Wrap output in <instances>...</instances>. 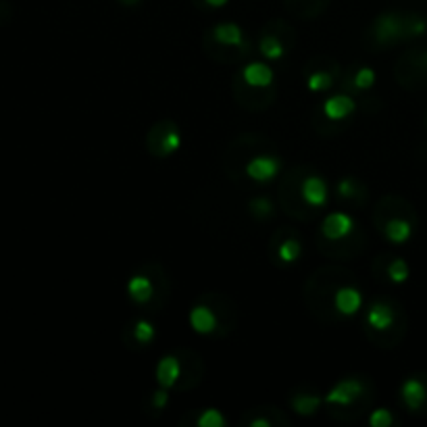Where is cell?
Instances as JSON below:
<instances>
[{
    "instance_id": "1",
    "label": "cell",
    "mask_w": 427,
    "mask_h": 427,
    "mask_svg": "<svg viewBox=\"0 0 427 427\" xmlns=\"http://www.w3.org/2000/svg\"><path fill=\"white\" fill-rule=\"evenodd\" d=\"M280 169H282L280 159L269 157V155H261V157H254V159L248 161V165H246V176H248L252 182L265 183L271 182V180L280 173Z\"/></svg>"
},
{
    "instance_id": "2",
    "label": "cell",
    "mask_w": 427,
    "mask_h": 427,
    "mask_svg": "<svg viewBox=\"0 0 427 427\" xmlns=\"http://www.w3.org/2000/svg\"><path fill=\"white\" fill-rule=\"evenodd\" d=\"M353 230H355V221L346 213H331V215L325 217V221L321 225V232H323V236L327 240H342Z\"/></svg>"
},
{
    "instance_id": "3",
    "label": "cell",
    "mask_w": 427,
    "mask_h": 427,
    "mask_svg": "<svg viewBox=\"0 0 427 427\" xmlns=\"http://www.w3.org/2000/svg\"><path fill=\"white\" fill-rule=\"evenodd\" d=\"M363 396V386L357 379H344L340 383H336L329 394L325 396V400L329 405H353L357 398Z\"/></svg>"
},
{
    "instance_id": "4",
    "label": "cell",
    "mask_w": 427,
    "mask_h": 427,
    "mask_svg": "<svg viewBox=\"0 0 427 427\" xmlns=\"http://www.w3.org/2000/svg\"><path fill=\"white\" fill-rule=\"evenodd\" d=\"M334 306L340 315H357L363 306V294L357 288L344 286L334 294Z\"/></svg>"
},
{
    "instance_id": "5",
    "label": "cell",
    "mask_w": 427,
    "mask_h": 427,
    "mask_svg": "<svg viewBox=\"0 0 427 427\" xmlns=\"http://www.w3.org/2000/svg\"><path fill=\"white\" fill-rule=\"evenodd\" d=\"M355 109H357L355 100H353L350 96H346V94L331 96V98H327L325 105H323V113H325V117L331 119V121H340V119L353 115Z\"/></svg>"
},
{
    "instance_id": "6",
    "label": "cell",
    "mask_w": 427,
    "mask_h": 427,
    "mask_svg": "<svg viewBox=\"0 0 427 427\" xmlns=\"http://www.w3.org/2000/svg\"><path fill=\"white\" fill-rule=\"evenodd\" d=\"M400 396H402V402L411 409V411H417L423 407V402L427 400V388L421 379H407L400 388Z\"/></svg>"
},
{
    "instance_id": "7",
    "label": "cell",
    "mask_w": 427,
    "mask_h": 427,
    "mask_svg": "<svg viewBox=\"0 0 427 427\" xmlns=\"http://www.w3.org/2000/svg\"><path fill=\"white\" fill-rule=\"evenodd\" d=\"M301 196L310 206H323L327 202V183L321 178H306L301 185Z\"/></svg>"
},
{
    "instance_id": "8",
    "label": "cell",
    "mask_w": 427,
    "mask_h": 427,
    "mask_svg": "<svg viewBox=\"0 0 427 427\" xmlns=\"http://www.w3.org/2000/svg\"><path fill=\"white\" fill-rule=\"evenodd\" d=\"M242 77L252 88H267L273 84V69L265 63H250L244 67Z\"/></svg>"
},
{
    "instance_id": "9",
    "label": "cell",
    "mask_w": 427,
    "mask_h": 427,
    "mask_svg": "<svg viewBox=\"0 0 427 427\" xmlns=\"http://www.w3.org/2000/svg\"><path fill=\"white\" fill-rule=\"evenodd\" d=\"M367 323L377 329V331H386L394 325V308L386 303H375L369 306L367 310Z\"/></svg>"
},
{
    "instance_id": "10",
    "label": "cell",
    "mask_w": 427,
    "mask_h": 427,
    "mask_svg": "<svg viewBox=\"0 0 427 427\" xmlns=\"http://www.w3.org/2000/svg\"><path fill=\"white\" fill-rule=\"evenodd\" d=\"M190 325L196 334H211L217 327V317L209 306H194L190 310Z\"/></svg>"
},
{
    "instance_id": "11",
    "label": "cell",
    "mask_w": 427,
    "mask_h": 427,
    "mask_svg": "<svg viewBox=\"0 0 427 427\" xmlns=\"http://www.w3.org/2000/svg\"><path fill=\"white\" fill-rule=\"evenodd\" d=\"M182 373V365L176 357H163L157 365V381L161 383V388H171L178 383Z\"/></svg>"
},
{
    "instance_id": "12",
    "label": "cell",
    "mask_w": 427,
    "mask_h": 427,
    "mask_svg": "<svg viewBox=\"0 0 427 427\" xmlns=\"http://www.w3.org/2000/svg\"><path fill=\"white\" fill-rule=\"evenodd\" d=\"M375 34H377L379 42H392V40H396V38H400L405 34V23L394 15H383L377 21Z\"/></svg>"
},
{
    "instance_id": "13",
    "label": "cell",
    "mask_w": 427,
    "mask_h": 427,
    "mask_svg": "<svg viewBox=\"0 0 427 427\" xmlns=\"http://www.w3.org/2000/svg\"><path fill=\"white\" fill-rule=\"evenodd\" d=\"M152 292H155L152 282H150L148 277H144V275H136V277H131L129 284H127V294H129V298H131L133 303H138V305L148 303V301L152 298Z\"/></svg>"
},
{
    "instance_id": "14",
    "label": "cell",
    "mask_w": 427,
    "mask_h": 427,
    "mask_svg": "<svg viewBox=\"0 0 427 427\" xmlns=\"http://www.w3.org/2000/svg\"><path fill=\"white\" fill-rule=\"evenodd\" d=\"M383 234H386V238H388L392 244H405V242L411 238L413 228H411V223L405 221V219H390V221L386 223V228H383Z\"/></svg>"
},
{
    "instance_id": "15",
    "label": "cell",
    "mask_w": 427,
    "mask_h": 427,
    "mask_svg": "<svg viewBox=\"0 0 427 427\" xmlns=\"http://www.w3.org/2000/svg\"><path fill=\"white\" fill-rule=\"evenodd\" d=\"M242 38V29L236 23H219L215 27V40L225 46H240Z\"/></svg>"
},
{
    "instance_id": "16",
    "label": "cell",
    "mask_w": 427,
    "mask_h": 427,
    "mask_svg": "<svg viewBox=\"0 0 427 427\" xmlns=\"http://www.w3.org/2000/svg\"><path fill=\"white\" fill-rule=\"evenodd\" d=\"M261 53L269 59V61H277L284 57V44L275 38V36H265L261 40Z\"/></svg>"
},
{
    "instance_id": "17",
    "label": "cell",
    "mask_w": 427,
    "mask_h": 427,
    "mask_svg": "<svg viewBox=\"0 0 427 427\" xmlns=\"http://www.w3.org/2000/svg\"><path fill=\"white\" fill-rule=\"evenodd\" d=\"M409 275H411V269H409L407 261L396 258V261L390 263V267H388V277H390L394 284H405V282L409 280Z\"/></svg>"
},
{
    "instance_id": "18",
    "label": "cell",
    "mask_w": 427,
    "mask_h": 427,
    "mask_svg": "<svg viewBox=\"0 0 427 427\" xmlns=\"http://www.w3.org/2000/svg\"><path fill=\"white\" fill-rule=\"evenodd\" d=\"M133 336L140 344H150L155 340V325L150 321L142 319L133 325Z\"/></svg>"
},
{
    "instance_id": "19",
    "label": "cell",
    "mask_w": 427,
    "mask_h": 427,
    "mask_svg": "<svg viewBox=\"0 0 427 427\" xmlns=\"http://www.w3.org/2000/svg\"><path fill=\"white\" fill-rule=\"evenodd\" d=\"M196 423L200 427H223L225 426V417L217 409H206V411L200 413Z\"/></svg>"
},
{
    "instance_id": "20",
    "label": "cell",
    "mask_w": 427,
    "mask_h": 427,
    "mask_svg": "<svg viewBox=\"0 0 427 427\" xmlns=\"http://www.w3.org/2000/svg\"><path fill=\"white\" fill-rule=\"evenodd\" d=\"M301 252H303V248H301V244L296 240H288V242H284V244L280 246V258L284 263H288V265L296 263L298 256H301Z\"/></svg>"
},
{
    "instance_id": "21",
    "label": "cell",
    "mask_w": 427,
    "mask_h": 427,
    "mask_svg": "<svg viewBox=\"0 0 427 427\" xmlns=\"http://www.w3.org/2000/svg\"><path fill=\"white\" fill-rule=\"evenodd\" d=\"M292 405H294L296 413L313 415L317 411V407H319V398H315V396H298V398L292 400Z\"/></svg>"
},
{
    "instance_id": "22",
    "label": "cell",
    "mask_w": 427,
    "mask_h": 427,
    "mask_svg": "<svg viewBox=\"0 0 427 427\" xmlns=\"http://www.w3.org/2000/svg\"><path fill=\"white\" fill-rule=\"evenodd\" d=\"M329 86H331V75L329 73L319 71V73H313L308 77V90L310 92H325Z\"/></svg>"
},
{
    "instance_id": "23",
    "label": "cell",
    "mask_w": 427,
    "mask_h": 427,
    "mask_svg": "<svg viewBox=\"0 0 427 427\" xmlns=\"http://www.w3.org/2000/svg\"><path fill=\"white\" fill-rule=\"evenodd\" d=\"M392 413L388 409H375L369 417V423L371 427H390L392 426Z\"/></svg>"
},
{
    "instance_id": "24",
    "label": "cell",
    "mask_w": 427,
    "mask_h": 427,
    "mask_svg": "<svg viewBox=\"0 0 427 427\" xmlns=\"http://www.w3.org/2000/svg\"><path fill=\"white\" fill-rule=\"evenodd\" d=\"M373 84H375V71H373V69L363 67V69L357 71V75H355V86H357V88L367 90V88H371Z\"/></svg>"
},
{
    "instance_id": "25",
    "label": "cell",
    "mask_w": 427,
    "mask_h": 427,
    "mask_svg": "<svg viewBox=\"0 0 427 427\" xmlns=\"http://www.w3.org/2000/svg\"><path fill=\"white\" fill-rule=\"evenodd\" d=\"M426 32H427V23L423 19H419V17H415V19H411L409 23H405V34L421 36V34H426Z\"/></svg>"
},
{
    "instance_id": "26",
    "label": "cell",
    "mask_w": 427,
    "mask_h": 427,
    "mask_svg": "<svg viewBox=\"0 0 427 427\" xmlns=\"http://www.w3.org/2000/svg\"><path fill=\"white\" fill-rule=\"evenodd\" d=\"M180 144H182V138H180V133L178 131H169L165 138H163V150L169 155V152H173V150H178L180 148Z\"/></svg>"
},
{
    "instance_id": "27",
    "label": "cell",
    "mask_w": 427,
    "mask_h": 427,
    "mask_svg": "<svg viewBox=\"0 0 427 427\" xmlns=\"http://www.w3.org/2000/svg\"><path fill=\"white\" fill-rule=\"evenodd\" d=\"M252 211L258 213V215H269L271 213V202L265 200V198H258V200L252 202Z\"/></svg>"
},
{
    "instance_id": "28",
    "label": "cell",
    "mask_w": 427,
    "mask_h": 427,
    "mask_svg": "<svg viewBox=\"0 0 427 427\" xmlns=\"http://www.w3.org/2000/svg\"><path fill=\"white\" fill-rule=\"evenodd\" d=\"M167 400H169V396H167V388H163V390L155 392V396H152V402H155V407H157V409H163V407L167 405Z\"/></svg>"
},
{
    "instance_id": "29",
    "label": "cell",
    "mask_w": 427,
    "mask_h": 427,
    "mask_svg": "<svg viewBox=\"0 0 427 427\" xmlns=\"http://www.w3.org/2000/svg\"><path fill=\"white\" fill-rule=\"evenodd\" d=\"M338 192L342 196H353L355 194V183L350 182V180H342V182L338 183Z\"/></svg>"
},
{
    "instance_id": "30",
    "label": "cell",
    "mask_w": 427,
    "mask_h": 427,
    "mask_svg": "<svg viewBox=\"0 0 427 427\" xmlns=\"http://www.w3.org/2000/svg\"><path fill=\"white\" fill-rule=\"evenodd\" d=\"M204 2H206V4H211V6H215V8H217V6H223V4H228V2H230V0H204Z\"/></svg>"
},
{
    "instance_id": "31",
    "label": "cell",
    "mask_w": 427,
    "mask_h": 427,
    "mask_svg": "<svg viewBox=\"0 0 427 427\" xmlns=\"http://www.w3.org/2000/svg\"><path fill=\"white\" fill-rule=\"evenodd\" d=\"M250 426H252V427H267V426H269V421H267V419H256V421H252Z\"/></svg>"
},
{
    "instance_id": "32",
    "label": "cell",
    "mask_w": 427,
    "mask_h": 427,
    "mask_svg": "<svg viewBox=\"0 0 427 427\" xmlns=\"http://www.w3.org/2000/svg\"><path fill=\"white\" fill-rule=\"evenodd\" d=\"M2 11H4V4H2V2H0V25H2V23H4V21H6V15H4V13H2Z\"/></svg>"
}]
</instances>
